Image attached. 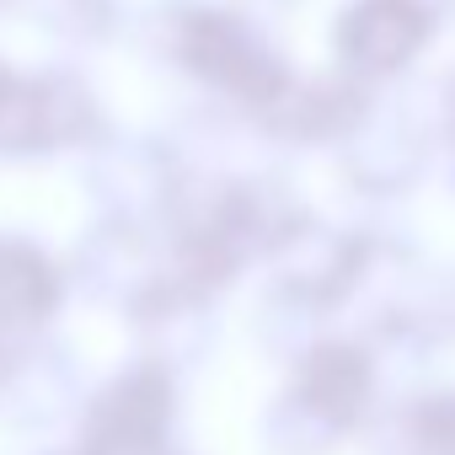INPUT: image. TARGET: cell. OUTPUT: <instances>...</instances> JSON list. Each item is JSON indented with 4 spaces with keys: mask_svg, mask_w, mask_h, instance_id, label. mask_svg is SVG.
<instances>
[{
    "mask_svg": "<svg viewBox=\"0 0 455 455\" xmlns=\"http://www.w3.org/2000/svg\"><path fill=\"white\" fill-rule=\"evenodd\" d=\"M172 49L177 60L204 76L209 86L220 92H242V97H268V86L279 81L274 76V60L263 54L258 33L231 17V12H220V6H193L177 17V33H172Z\"/></svg>",
    "mask_w": 455,
    "mask_h": 455,
    "instance_id": "obj_1",
    "label": "cell"
}]
</instances>
